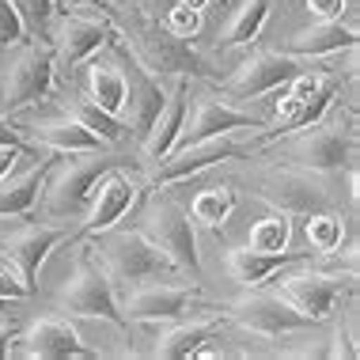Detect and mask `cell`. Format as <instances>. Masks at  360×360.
Segmentation results:
<instances>
[{
  "label": "cell",
  "instance_id": "36",
  "mask_svg": "<svg viewBox=\"0 0 360 360\" xmlns=\"http://www.w3.org/2000/svg\"><path fill=\"white\" fill-rule=\"evenodd\" d=\"M61 4H87V0H61Z\"/></svg>",
  "mask_w": 360,
  "mask_h": 360
},
{
  "label": "cell",
  "instance_id": "28",
  "mask_svg": "<svg viewBox=\"0 0 360 360\" xmlns=\"http://www.w3.org/2000/svg\"><path fill=\"white\" fill-rule=\"evenodd\" d=\"M326 84H330V80H326V76L319 72V69H311V65H300V72L288 80V95H292V99H300V103H311Z\"/></svg>",
  "mask_w": 360,
  "mask_h": 360
},
{
  "label": "cell",
  "instance_id": "12",
  "mask_svg": "<svg viewBox=\"0 0 360 360\" xmlns=\"http://www.w3.org/2000/svg\"><path fill=\"white\" fill-rule=\"evenodd\" d=\"M69 224L42 220V217H0V258H8L19 269V277L34 288L38 269L50 258V250L69 236Z\"/></svg>",
  "mask_w": 360,
  "mask_h": 360
},
{
  "label": "cell",
  "instance_id": "27",
  "mask_svg": "<svg viewBox=\"0 0 360 360\" xmlns=\"http://www.w3.org/2000/svg\"><path fill=\"white\" fill-rule=\"evenodd\" d=\"M0 300L4 304H31L34 300V288L19 277V269L8 258H0Z\"/></svg>",
  "mask_w": 360,
  "mask_h": 360
},
{
  "label": "cell",
  "instance_id": "26",
  "mask_svg": "<svg viewBox=\"0 0 360 360\" xmlns=\"http://www.w3.org/2000/svg\"><path fill=\"white\" fill-rule=\"evenodd\" d=\"M12 4H15V12L23 15L27 34L46 38V31H50V19L57 12V0H12Z\"/></svg>",
  "mask_w": 360,
  "mask_h": 360
},
{
  "label": "cell",
  "instance_id": "29",
  "mask_svg": "<svg viewBox=\"0 0 360 360\" xmlns=\"http://www.w3.org/2000/svg\"><path fill=\"white\" fill-rule=\"evenodd\" d=\"M23 38H27V23H23V15L15 12L12 0H0V50H8V46L23 42Z\"/></svg>",
  "mask_w": 360,
  "mask_h": 360
},
{
  "label": "cell",
  "instance_id": "7",
  "mask_svg": "<svg viewBox=\"0 0 360 360\" xmlns=\"http://www.w3.org/2000/svg\"><path fill=\"white\" fill-rule=\"evenodd\" d=\"M258 129H236V133H220V137H205V141H193V144H179L163 160L144 167V182L148 186H186V182H198L212 167L236 163L243 155H255V133Z\"/></svg>",
  "mask_w": 360,
  "mask_h": 360
},
{
  "label": "cell",
  "instance_id": "23",
  "mask_svg": "<svg viewBox=\"0 0 360 360\" xmlns=\"http://www.w3.org/2000/svg\"><path fill=\"white\" fill-rule=\"evenodd\" d=\"M307 220V250H315V255H330V250H338L349 236L345 220L338 209H326V212H311Z\"/></svg>",
  "mask_w": 360,
  "mask_h": 360
},
{
  "label": "cell",
  "instance_id": "19",
  "mask_svg": "<svg viewBox=\"0 0 360 360\" xmlns=\"http://www.w3.org/2000/svg\"><path fill=\"white\" fill-rule=\"evenodd\" d=\"M53 91H57V99H61V106L84 125L87 133H95V137H99L103 144H110V148H129V133H125V122L114 118V114H106L99 103L87 99L84 87L76 84V80H61V84L53 87ZM129 152H133V148H129Z\"/></svg>",
  "mask_w": 360,
  "mask_h": 360
},
{
  "label": "cell",
  "instance_id": "21",
  "mask_svg": "<svg viewBox=\"0 0 360 360\" xmlns=\"http://www.w3.org/2000/svg\"><path fill=\"white\" fill-rule=\"evenodd\" d=\"M69 319L91 356H137L133 326L125 319H110V315H69Z\"/></svg>",
  "mask_w": 360,
  "mask_h": 360
},
{
  "label": "cell",
  "instance_id": "11",
  "mask_svg": "<svg viewBox=\"0 0 360 360\" xmlns=\"http://www.w3.org/2000/svg\"><path fill=\"white\" fill-rule=\"evenodd\" d=\"M220 315H224V323H228V326H236V330H243V334L258 338V342L266 345V356H274V342H277V338H285L296 326L307 323V319L300 315V311H292L269 285L239 288V296L228 300V304L220 307Z\"/></svg>",
  "mask_w": 360,
  "mask_h": 360
},
{
  "label": "cell",
  "instance_id": "3",
  "mask_svg": "<svg viewBox=\"0 0 360 360\" xmlns=\"http://www.w3.org/2000/svg\"><path fill=\"white\" fill-rule=\"evenodd\" d=\"M250 182V193L269 205V212H281L288 220H304L311 212H326V209H338L342 198H338V182L342 174H319V171H307L300 163H285V160H266L258 163L255 171L247 174Z\"/></svg>",
  "mask_w": 360,
  "mask_h": 360
},
{
  "label": "cell",
  "instance_id": "14",
  "mask_svg": "<svg viewBox=\"0 0 360 360\" xmlns=\"http://www.w3.org/2000/svg\"><path fill=\"white\" fill-rule=\"evenodd\" d=\"M8 356H27V360H80L91 356L87 345L80 342L72 319L53 311V315L23 319L19 330L8 342Z\"/></svg>",
  "mask_w": 360,
  "mask_h": 360
},
{
  "label": "cell",
  "instance_id": "9",
  "mask_svg": "<svg viewBox=\"0 0 360 360\" xmlns=\"http://www.w3.org/2000/svg\"><path fill=\"white\" fill-rule=\"evenodd\" d=\"M205 307H220L201 292L198 281L171 277V281H141V285L118 288V311L125 323H171V319L193 315Z\"/></svg>",
  "mask_w": 360,
  "mask_h": 360
},
{
  "label": "cell",
  "instance_id": "10",
  "mask_svg": "<svg viewBox=\"0 0 360 360\" xmlns=\"http://www.w3.org/2000/svg\"><path fill=\"white\" fill-rule=\"evenodd\" d=\"M300 72V61L288 57L285 50H274V46H262V42H250L236 50V65H231L224 76H217V84L224 95L239 103H258L266 95L288 87V80Z\"/></svg>",
  "mask_w": 360,
  "mask_h": 360
},
{
  "label": "cell",
  "instance_id": "5",
  "mask_svg": "<svg viewBox=\"0 0 360 360\" xmlns=\"http://www.w3.org/2000/svg\"><path fill=\"white\" fill-rule=\"evenodd\" d=\"M137 224L155 247L167 255L190 281H201V250H198V224L190 209L171 193V186H148L137 201Z\"/></svg>",
  "mask_w": 360,
  "mask_h": 360
},
{
  "label": "cell",
  "instance_id": "22",
  "mask_svg": "<svg viewBox=\"0 0 360 360\" xmlns=\"http://www.w3.org/2000/svg\"><path fill=\"white\" fill-rule=\"evenodd\" d=\"M239 205V193L228 186V182H217V186H205L190 198V217L198 228H224L231 220V212Z\"/></svg>",
  "mask_w": 360,
  "mask_h": 360
},
{
  "label": "cell",
  "instance_id": "1",
  "mask_svg": "<svg viewBox=\"0 0 360 360\" xmlns=\"http://www.w3.org/2000/svg\"><path fill=\"white\" fill-rule=\"evenodd\" d=\"M255 155H269V160H285L300 163L307 171L319 174H345L356 171V155H360V133H356V106H349L345 99L330 103V110L323 118L300 125V129H285L274 141H266Z\"/></svg>",
  "mask_w": 360,
  "mask_h": 360
},
{
  "label": "cell",
  "instance_id": "16",
  "mask_svg": "<svg viewBox=\"0 0 360 360\" xmlns=\"http://www.w3.org/2000/svg\"><path fill=\"white\" fill-rule=\"evenodd\" d=\"M307 255L315 250H281V255H266V250H255V247H231L224 255V274L236 288H262L269 285L274 277H281L285 269H292L296 262H304Z\"/></svg>",
  "mask_w": 360,
  "mask_h": 360
},
{
  "label": "cell",
  "instance_id": "6",
  "mask_svg": "<svg viewBox=\"0 0 360 360\" xmlns=\"http://www.w3.org/2000/svg\"><path fill=\"white\" fill-rule=\"evenodd\" d=\"M114 23L106 15L103 4L87 0V4H69L65 12H53L46 42L53 46L57 57V84L61 80H76V72L84 69L99 50L114 42Z\"/></svg>",
  "mask_w": 360,
  "mask_h": 360
},
{
  "label": "cell",
  "instance_id": "25",
  "mask_svg": "<svg viewBox=\"0 0 360 360\" xmlns=\"http://www.w3.org/2000/svg\"><path fill=\"white\" fill-rule=\"evenodd\" d=\"M163 27H167L171 34H179V38H198L201 31H205V12L201 8H186V4H179V0H171V8L163 12Z\"/></svg>",
  "mask_w": 360,
  "mask_h": 360
},
{
  "label": "cell",
  "instance_id": "34",
  "mask_svg": "<svg viewBox=\"0 0 360 360\" xmlns=\"http://www.w3.org/2000/svg\"><path fill=\"white\" fill-rule=\"evenodd\" d=\"M23 307L27 304H4V300H0V319H23V315H19Z\"/></svg>",
  "mask_w": 360,
  "mask_h": 360
},
{
  "label": "cell",
  "instance_id": "17",
  "mask_svg": "<svg viewBox=\"0 0 360 360\" xmlns=\"http://www.w3.org/2000/svg\"><path fill=\"white\" fill-rule=\"evenodd\" d=\"M50 167V155L27 148L19 163L0 179V217H31L42 193V179Z\"/></svg>",
  "mask_w": 360,
  "mask_h": 360
},
{
  "label": "cell",
  "instance_id": "33",
  "mask_svg": "<svg viewBox=\"0 0 360 360\" xmlns=\"http://www.w3.org/2000/svg\"><path fill=\"white\" fill-rule=\"evenodd\" d=\"M19 323H23V319H0V356H8V342H12Z\"/></svg>",
  "mask_w": 360,
  "mask_h": 360
},
{
  "label": "cell",
  "instance_id": "18",
  "mask_svg": "<svg viewBox=\"0 0 360 360\" xmlns=\"http://www.w3.org/2000/svg\"><path fill=\"white\" fill-rule=\"evenodd\" d=\"M345 46H360L353 15L349 19H315L311 27L292 31L285 42H281V50H285L288 57H296L300 65H307V61H315V57L345 50Z\"/></svg>",
  "mask_w": 360,
  "mask_h": 360
},
{
  "label": "cell",
  "instance_id": "30",
  "mask_svg": "<svg viewBox=\"0 0 360 360\" xmlns=\"http://www.w3.org/2000/svg\"><path fill=\"white\" fill-rule=\"evenodd\" d=\"M304 12L311 19H342L349 12V0H304Z\"/></svg>",
  "mask_w": 360,
  "mask_h": 360
},
{
  "label": "cell",
  "instance_id": "13",
  "mask_svg": "<svg viewBox=\"0 0 360 360\" xmlns=\"http://www.w3.org/2000/svg\"><path fill=\"white\" fill-rule=\"evenodd\" d=\"M144 190H148V182H144L141 163L110 167L99 179V186H95L91 205H87V212L80 217V224H76V231H84V236H99V231L122 224L133 209H137V201L144 198Z\"/></svg>",
  "mask_w": 360,
  "mask_h": 360
},
{
  "label": "cell",
  "instance_id": "15",
  "mask_svg": "<svg viewBox=\"0 0 360 360\" xmlns=\"http://www.w3.org/2000/svg\"><path fill=\"white\" fill-rule=\"evenodd\" d=\"M186 103H190V80L167 84V95H163L160 114H155V122L148 125L144 141L137 144V152H133V155H137V163H141V171L148 167V163L163 160V155L179 144L182 122H186Z\"/></svg>",
  "mask_w": 360,
  "mask_h": 360
},
{
  "label": "cell",
  "instance_id": "24",
  "mask_svg": "<svg viewBox=\"0 0 360 360\" xmlns=\"http://www.w3.org/2000/svg\"><path fill=\"white\" fill-rule=\"evenodd\" d=\"M247 247L266 250V255H281V250H288L292 247V220L281 217V212L262 217L255 228L247 231Z\"/></svg>",
  "mask_w": 360,
  "mask_h": 360
},
{
  "label": "cell",
  "instance_id": "20",
  "mask_svg": "<svg viewBox=\"0 0 360 360\" xmlns=\"http://www.w3.org/2000/svg\"><path fill=\"white\" fill-rule=\"evenodd\" d=\"M269 4L274 0H228V15L217 27V50L236 53L243 46L258 42L269 23Z\"/></svg>",
  "mask_w": 360,
  "mask_h": 360
},
{
  "label": "cell",
  "instance_id": "2",
  "mask_svg": "<svg viewBox=\"0 0 360 360\" xmlns=\"http://www.w3.org/2000/svg\"><path fill=\"white\" fill-rule=\"evenodd\" d=\"M122 163H137V155L129 148H95V152L50 155V167H46L34 212L42 220H57V224L76 228L80 217L87 212V205H91V193L99 186V179L110 167H122Z\"/></svg>",
  "mask_w": 360,
  "mask_h": 360
},
{
  "label": "cell",
  "instance_id": "35",
  "mask_svg": "<svg viewBox=\"0 0 360 360\" xmlns=\"http://www.w3.org/2000/svg\"><path fill=\"white\" fill-rule=\"evenodd\" d=\"M179 4H186V8H201V12H205L212 0H179Z\"/></svg>",
  "mask_w": 360,
  "mask_h": 360
},
{
  "label": "cell",
  "instance_id": "31",
  "mask_svg": "<svg viewBox=\"0 0 360 360\" xmlns=\"http://www.w3.org/2000/svg\"><path fill=\"white\" fill-rule=\"evenodd\" d=\"M27 152V144H0V179L19 163V155Z\"/></svg>",
  "mask_w": 360,
  "mask_h": 360
},
{
  "label": "cell",
  "instance_id": "8",
  "mask_svg": "<svg viewBox=\"0 0 360 360\" xmlns=\"http://www.w3.org/2000/svg\"><path fill=\"white\" fill-rule=\"evenodd\" d=\"M57 87V57L46 38L27 34L23 42L0 50V110L15 114L46 99Z\"/></svg>",
  "mask_w": 360,
  "mask_h": 360
},
{
  "label": "cell",
  "instance_id": "4",
  "mask_svg": "<svg viewBox=\"0 0 360 360\" xmlns=\"http://www.w3.org/2000/svg\"><path fill=\"white\" fill-rule=\"evenodd\" d=\"M87 247H91L95 262L103 266V274L110 277L114 292L129 288V285H141V281L186 277L148 236H144L141 224H125L122 220V224H114V228L99 231V236H87Z\"/></svg>",
  "mask_w": 360,
  "mask_h": 360
},
{
  "label": "cell",
  "instance_id": "32",
  "mask_svg": "<svg viewBox=\"0 0 360 360\" xmlns=\"http://www.w3.org/2000/svg\"><path fill=\"white\" fill-rule=\"evenodd\" d=\"M0 144H23V141H19V129H15V122L8 118L4 110H0Z\"/></svg>",
  "mask_w": 360,
  "mask_h": 360
}]
</instances>
